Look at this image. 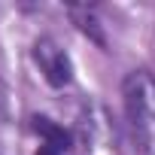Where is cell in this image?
<instances>
[{"label":"cell","instance_id":"6da1fadb","mask_svg":"<svg viewBox=\"0 0 155 155\" xmlns=\"http://www.w3.org/2000/svg\"><path fill=\"white\" fill-rule=\"evenodd\" d=\"M122 97L128 110V122L137 131H146L155 122V76L149 70H134L122 79Z\"/></svg>","mask_w":155,"mask_h":155},{"label":"cell","instance_id":"7a4b0ae2","mask_svg":"<svg viewBox=\"0 0 155 155\" xmlns=\"http://www.w3.org/2000/svg\"><path fill=\"white\" fill-rule=\"evenodd\" d=\"M34 61L40 64L46 82H49L52 88L70 85V79H73V64H70L67 52L55 46V40H49V37L37 40V43H34Z\"/></svg>","mask_w":155,"mask_h":155},{"label":"cell","instance_id":"3957f363","mask_svg":"<svg viewBox=\"0 0 155 155\" xmlns=\"http://www.w3.org/2000/svg\"><path fill=\"white\" fill-rule=\"evenodd\" d=\"M31 131L40 134V137L46 140V146H55L58 152H67V149L73 146L70 131H64V125L52 122L49 116H31Z\"/></svg>","mask_w":155,"mask_h":155},{"label":"cell","instance_id":"277c9868","mask_svg":"<svg viewBox=\"0 0 155 155\" xmlns=\"http://www.w3.org/2000/svg\"><path fill=\"white\" fill-rule=\"evenodd\" d=\"M70 18H73V25L79 28L94 46H101V49H107V34H104V28H101V21L85 9V6H70Z\"/></svg>","mask_w":155,"mask_h":155},{"label":"cell","instance_id":"5b68a950","mask_svg":"<svg viewBox=\"0 0 155 155\" xmlns=\"http://www.w3.org/2000/svg\"><path fill=\"white\" fill-rule=\"evenodd\" d=\"M34 155H61V152H58L55 146H46V143H43V146H40V149H37Z\"/></svg>","mask_w":155,"mask_h":155}]
</instances>
